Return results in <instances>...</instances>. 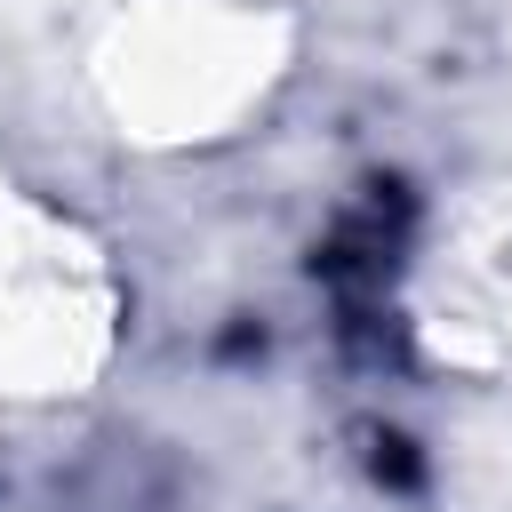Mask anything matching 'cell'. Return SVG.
Segmentation results:
<instances>
[{
	"mask_svg": "<svg viewBox=\"0 0 512 512\" xmlns=\"http://www.w3.org/2000/svg\"><path fill=\"white\" fill-rule=\"evenodd\" d=\"M16 224H24V216H16V200H8V184H0V264L16 256Z\"/></svg>",
	"mask_w": 512,
	"mask_h": 512,
	"instance_id": "obj_3",
	"label": "cell"
},
{
	"mask_svg": "<svg viewBox=\"0 0 512 512\" xmlns=\"http://www.w3.org/2000/svg\"><path fill=\"white\" fill-rule=\"evenodd\" d=\"M104 360V304L40 280V288H8L0 296V392L32 400V392H72L88 384V368Z\"/></svg>",
	"mask_w": 512,
	"mask_h": 512,
	"instance_id": "obj_2",
	"label": "cell"
},
{
	"mask_svg": "<svg viewBox=\"0 0 512 512\" xmlns=\"http://www.w3.org/2000/svg\"><path fill=\"white\" fill-rule=\"evenodd\" d=\"M288 32L216 0H152L104 48V96L136 136H208L224 128L280 64Z\"/></svg>",
	"mask_w": 512,
	"mask_h": 512,
	"instance_id": "obj_1",
	"label": "cell"
}]
</instances>
